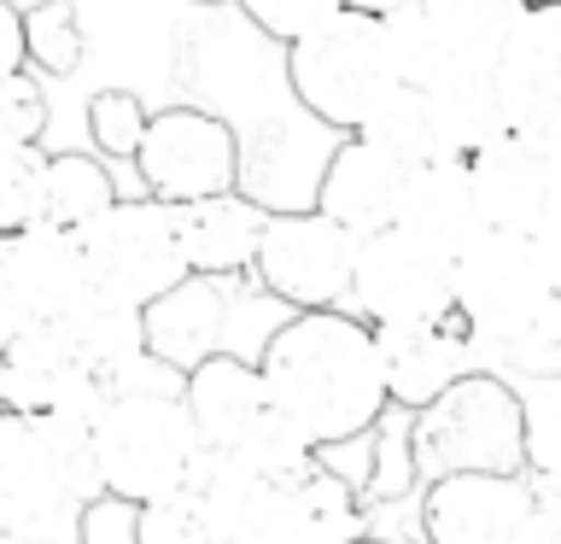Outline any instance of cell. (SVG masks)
<instances>
[{
	"instance_id": "cell-1",
	"label": "cell",
	"mask_w": 561,
	"mask_h": 544,
	"mask_svg": "<svg viewBox=\"0 0 561 544\" xmlns=\"http://www.w3.org/2000/svg\"><path fill=\"white\" fill-rule=\"evenodd\" d=\"M263 393L316 451L363 439L386 416V375L375 328L357 310H293L263 333Z\"/></svg>"
},
{
	"instance_id": "cell-2",
	"label": "cell",
	"mask_w": 561,
	"mask_h": 544,
	"mask_svg": "<svg viewBox=\"0 0 561 544\" xmlns=\"http://www.w3.org/2000/svg\"><path fill=\"white\" fill-rule=\"evenodd\" d=\"M88 445H94L100 491H117V498H135V503L182 491L205 456L199 433L187 421V404H182V381H170V386L135 381V386L105 393Z\"/></svg>"
},
{
	"instance_id": "cell-3",
	"label": "cell",
	"mask_w": 561,
	"mask_h": 544,
	"mask_svg": "<svg viewBox=\"0 0 561 544\" xmlns=\"http://www.w3.org/2000/svg\"><path fill=\"white\" fill-rule=\"evenodd\" d=\"M182 404L205 456H228L234 468L293 474L316 456V445H305V433L270 404L257 363H245L240 351H210L182 369Z\"/></svg>"
},
{
	"instance_id": "cell-4",
	"label": "cell",
	"mask_w": 561,
	"mask_h": 544,
	"mask_svg": "<svg viewBox=\"0 0 561 544\" xmlns=\"http://www.w3.org/2000/svg\"><path fill=\"white\" fill-rule=\"evenodd\" d=\"M280 65H287V88L293 100L305 105L316 123L340 135H357L375 105L398 88L392 53H386L380 18L340 7L333 18H322L310 35L280 47Z\"/></svg>"
},
{
	"instance_id": "cell-5",
	"label": "cell",
	"mask_w": 561,
	"mask_h": 544,
	"mask_svg": "<svg viewBox=\"0 0 561 544\" xmlns=\"http://www.w3.org/2000/svg\"><path fill=\"white\" fill-rule=\"evenodd\" d=\"M520 18V0H410L386 12L380 30L398 82L433 88L450 77H491Z\"/></svg>"
},
{
	"instance_id": "cell-6",
	"label": "cell",
	"mask_w": 561,
	"mask_h": 544,
	"mask_svg": "<svg viewBox=\"0 0 561 544\" xmlns=\"http://www.w3.org/2000/svg\"><path fill=\"white\" fill-rule=\"evenodd\" d=\"M82 252H88V275L100 293H117L129 305H147L164 287H175L187 270V246H182V217L175 205L152 200V193H117L94 223L77 228Z\"/></svg>"
},
{
	"instance_id": "cell-7",
	"label": "cell",
	"mask_w": 561,
	"mask_h": 544,
	"mask_svg": "<svg viewBox=\"0 0 561 544\" xmlns=\"http://www.w3.org/2000/svg\"><path fill=\"white\" fill-rule=\"evenodd\" d=\"M415 474H462V468H520V393L497 375H462L415 410Z\"/></svg>"
},
{
	"instance_id": "cell-8",
	"label": "cell",
	"mask_w": 561,
	"mask_h": 544,
	"mask_svg": "<svg viewBox=\"0 0 561 544\" xmlns=\"http://www.w3.org/2000/svg\"><path fill=\"white\" fill-rule=\"evenodd\" d=\"M129 165L140 170V193L164 205H205L240 188V135L234 123L205 105H164L147 117V135Z\"/></svg>"
},
{
	"instance_id": "cell-9",
	"label": "cell",
	"mask_w": 561,
	"mask_h": 544,
	"mask_svg": "<svg viewBox=\"0 0 561 544\" xmlns=\"http://www.w3.org/2000/svg\"><path fill=\"white\" fill-rule=\"evenodd\" d=\"M351 263H357V235H345L316 205L263 217L252 246L257 287L287 310H340L351 298Z\"/></svg>"
},
{
	"instance_id": "cell-10",
	"label": "cell",
	"mask_w": 561,
	"mask_h": 544,
	"mask_svg": "<svg viewBox=\"0 0 561 544\" xmlns=\"http://www.w3.org/2000/svg\"><path fill=\"white\" fill-rule=\"evenodd\" d=\"M450 252H438L410 228H380V235L357 240V263H351V298L345 310H357L368 328L386 322H433V316L456 310L450 287Z\"/></svg>"
},
{
	"instance_id": "cell-11",
	"label": "cell",
	"mask_w": 561,
	"mask_h": 544,
	"mask_svg": "<svg viewBox=\"0 0 561 544\" xmlns=\"http://www.w3.org/2000/svg\"><path fill=\"white\" fill-rule=\"evenodd\" d=\"M450 287H456V316H462V328L473 340L520 328L556 293L538 263L533 235H508V228H485L468 252H456Z\"/></svg>"
},
{
	"instance_id": "cell-12",
	"label": "cell",
	"mask_w": 561,
	"mask_h": 544,
	"mask_svg": "<svg viewBox=\"0 0 561 544\" xmlns=\"http://www.w3.org/2000/svg\"><path fill=\"white\" fill-rule=\"evenodd\" d=\"M468 175H473V193H480L485 228L538 235L543 223L561 217V152L520 129L480 140L468 152Z\"/></svg>"
},
{
	"instance_id": "cell-13",
	"label": "cell",
	"mask_w": 561,
	"mask_h": 544,
	"mask_svg": "<svg viewBox=\"0 0 561 544\" xmlns=\"http://www.w3.org/2000/svg\"><path fill=\"white\" fill-rule=\"evenodd\" d=\"M538 486L526 468H462L433 474L421 491L427 544H515Z\"/></svg>"
},
{
	"instance_id": "cell-14",
	"label": "cell",
	"mask_w": 561,
	"mask_h": 544,
	"mask_svg": "<svg viewBox=\"0 0 561 544\" xmlns=\"http://www.w3.org/2000/svg\"><path fill=\"white\" fill-rule=\"evenodd\" d=\"M491 88H497L508 129L561 152V0L526 7L520 30L508 35L503 59L491 70Z\"/></svg>"
},
{
	"instance_id": "cell-15",
	"label": "cell",
	"mask_w": 561,
	"mask_h": 544,
	"mask_svg": "<svg viewBox=\"0 0 561 544\" xmlns=\"http://www.w3.org/2000/svg\"><path fill=\"white\" fill-rule=\"evenodd\" d=\"M386 398L403 410H427L438 393H450L462 375H473V345L462 316H433V322H386L375 328Z\"/></svg>"
},
{
	"instance_id": "cell-16",
	"label": "cell",
	"mask_w": 561,
	"mask_h": 544,
	"mask_svg": "<svg viewBox=\"0 0 561 544\" xmlns=\"http://www.w3.org/2000/svg\"><path fill=\"white\" fill-rule=\"evenodd\" d=\"M357 533H363L357 491L322 456H310L305 468L270 480V498H263V544H345Z\"/></svg>"
},
{
	"instance_id": "cell-17",
	"label": "cell",
	"mask_w": 561,
	"mask_h": 544,
	"mask_svg": "<svg viewBox=\"0 0 561 544\" xmlns=\"http://www.w3.org/2000/svg\"><path fill=\"white\" fill-rule=\"evenodd\" d=\"M0 258H7L12 287L24 298L30 322H59V316L77 310L88 298V287H94L77 228L30 223V228H18V235H0Z\"/></svg>"
},
{
	"instance_id": "cell-18",
	"label": "cell",
	"mask_w": 561,
	"mask_h": 544,
	"mask_svg": "<svg viewBox=\"0 0 561 544\" xmlns=\"http://www.w3.org/2000/svg\"><path fill=\"white\" fill-rule=\"evenodd\" d=\"M398 188H403V165H392L380 147H368L363 135H345L328 147V165L316 175V211L333 217L345 235H380L398 223Z\"/></svg>"
},
{
	"instance_id": "cell-19",
	"label": "cell",
	"mask_w": 561,
	"mask_h": 544,
	"mask_svg": "<svg viewBox=\"0 0 561 544\" xmlns=\"http://www.w3.org/2000/svg\"><path fill=\"white\" fill-rule=\"evenodd\" d=\"M59 322H65V340L77 351V363L105 386V393L135 386V381H147L164 369L147 351V316H140V305H129V298H117V293L88 287V298L77 310H65Z\"/></svg>"
},
{
	"instance_id": "cell-20",
	"label": "cell",
	"mask_w": 561,
	"mask_h": 544,
	"mask_svg": "<svg viewBox=\"0 0 561 544\" xmlns=\"http://www.w3.org/2000/svg\"><path fill=\"white\" fill-rule=\"evenodd\" d=\"M147 316V351L164 369H193L210 351H228L222 345V328H228V275H182L175 287H164L158 298L140 305Z\"/></svg>"
},
{
	"instance_id": "cell-21",
	"label": "cell",
	"mask_w": 561,
	"mask_h": 544,
	"mask_svg": "<svg viewBox=\"0 0 561 544\" xmlns=\"http://www.w3.org/2000/svg\"><path fill=\"white\" fill-rule=\"evenodd\" d=\"M398 228H410V235H421L450 258L468 252L485 235V211H480V193H473L468 158H433V165L403 170Z\"/></svg>"
},
{
	"instance_id": "cell-22",
	"label": "cell",
	"mask_w": 561,
	"mask_h": 544,
	"mask_svg": "<svg viewBox=\"0 0 561 544\" xmlns=\"http://www.w3.org/2000/svg\"><path fill=\"white\" fill-rule=\"evenodd\" d=\"M468 345H473V369H480V375H497L508 386L556 381L561 375V293L543 298L520 328L491 333V340H473L468 333Z\"/></svg>"
},
{
	"instance_id": "cell-23",
	"label": "cell",
	"mask_w": 561,
	"mask_h": 544,
	"mask_svg": "<svg viewBox=\"0 0 561 544\" xmlns=\"http://www.w3.org/2000/svg\"><path fill=\"white\" fill-rule=\"evenodd\" d=\"M182 246H187V270L199 275H234L240 263H252V246H257V228L263 217L240 193H222V200H205V205H182Z\"/></svg>"
},
{
	"instance_id": "cell-24",
	"label": "cell",
	"mask_w": 561,
	"mask_h": 544,
	"mask_svg": "<svg viewBox=\"0 0 561 544\" xmlns=\"http://www.w3.org/2000/svg\"><path fill=\"white\" fill-rule=\"evenodd\" d=\"M112 200H117V182H112V170H105L100 152H77V147L47 152V165H42V223L82 228Z\"/></svg>"
},
{
	"instance_id": "cell-25",
	"label": "cell",
	"mask_w": 561,
	"mask_h": 544,
	"mask_svg": "<svg viewBox=\"0 0 561 544\" xmlns=\"http://www.w3.org/2000/svg\"><path fill=\"white\" fill-rule=\"evenodd\" d=\"M520 393V468L533 486H561V375L526 381Z\"/></svg>"
},
{
	"instance_id": "cell-26",
	"label": "cell",
	"mask_w": 561,
	"mask_h": 544,
	"mask_svg": "<svg viewBox=\"0 0 561 544\" xmlns=\"http://www.w3.org/2000/svg\"><path fill=\"white\" fill-rule=\"evenodd\" d=\"M24 53L47 77H70L88 53V24L77 0H35V7H24Z\"/></svg>"
},
{
	"instance_id": "cell-27",
	"label": "cell",
	"mask_w": 561,
	"mask_h": 544,
	"mask_svg": "<svg viewBox=\"0 0 561 544\" xmlns=\"http://www.w3.org/2000/svg\"><path fill=\"white\" fill-rule=\"evenodd\" d=\"M42 165H47V152L35 140L0 135V235L42 223Z\"/></svg>"
},
{
	"instance_id": "cell-28",
	"label": "cell",
	"mask_w": 561,
	"mask_h": 544,
	"mask_svg": "<svg viewBox=\"0 0 561 544\" xmlns=\"http://www.w3.org/2000/svg\"><path fill=\"white\" fill-rule=\"evenodd\" d=\"M147 105H140V94H129V88H105V94H94V105H88V140H94L100 158H135L140 135H147Z\"/></svg>"
},
{
	"instance_id": "cell-29",
	"label": "cell",
	"mask_w": 561,
	"mask_h": 544,
	"mask_svg": "<svg viewBox=\"0 0 561 544\" xmlns=\"http://www.w3.org/2000/svg\"><path fill=\"white\" fill-rule=\"evenodd\" d=\"M140 544H217L199 498H193V486L140 503Z\"/></svg>"
},
{
	"instance_id": "cell-30",
	"label": "cell",
	"mask_w": 561,
	"mask_h": 544,
	"mask_svg": "<svg viewBox=\"0 0 561 544\" xmlns=\"http://www.w3.org/2000/svg\"><path fill=\"white\" fill-rule=\"evenodd\" d=\"M70 544H140V503L117 491H88L70 515Z\"/></svg>"
},
{
	"instance_id": "cell-31",
	"label": "cell",
	"mask_w": 561,
	"mask_h": 544,
	"mask_svg": "<svg viewBox=\"0 0 561 544\" xmlns=\"http://www.w3.org/2000/svg\"><path fill=\"white\" fill-rule=\"evenodd\" d=\"M234 7L252 18V30H263L270 42H298V35H310L322 18L340 12V0H234Z\"/></svg>"
},
{
	"instance_id": "cell-32",
	"label": "cell",
	"mask_w": 561,
	"mask_h": 544,
	"mask_svg": "<svg viewBox=\"0 0 561 544\" xmlns=\"http://www.w3.org/2000/svg\"><path fill=\"white\" fill-rule=\"evenodd\" d=\"M42 129H47V94L18 70V77L0 82V135L7 140H42Z\"/></svg>"
},
{
	"instance_id": "cell-33",
	"label": "cell",
	"mask_w": 561,
	"mask_h": 544,
	"mask_svg": "<svg viewBox=\"0 0 561 544\" xmlns=\"http://www.w3.org/2000/svg\"><path fill=\"white\" fill-rule=\"evenodd\" d=\"M515 544H561V486H538Z\"/></svg>"
},
{
	"instance_id": "cell-34",
	"label": "cell",
	"mask_w": 561,
	"mask_h": 544,
	"mask_svg": "<svg viewBox=\"0 0 561 544\" xmlns=\"http://www.w3.org/2000/svg\"><path fill=\"white\" fill-rule=\"evenodd\" d=\"M24 65H30V53H24V7L0 0V82L18 77Z\"/></svg>"
},
{
	"instance_id": "cell-35",
	"label": "cell",
	"mask_w": 561,
	"mask_h": 544,
	"mask_svg": "<svg viewBox=\"0 0 561 544\" xmlns=\"http://www.w3.org/2000/svg\"><path fill=\"white\" fill-rule=\"evenodd\" d=\"M24 328H30V310H24V298H18V287H12L7 258H0V351H7Z\"/></svg>"
},
{
	"instance_id": "cell-36",
	"label": "cell",
	"mask_w": 561,
	"mask_h": 544,
	"mask_svg": "<svg viewBox=\"0 0 561 544\" xmlns=\"http://www.w3.org/2000/svg\"><path fill=\"white\" fill-rule=\"evenodd\" d=\"M533 246H538V263H543V275H550V287L561 293V217L543 223L533 235Z\"/></svg>"
},
{
	"instance_id": "cell-37",
	"label": "cell",
	"mask_w": 561,
	"mask_h": 544,
	"mask_svg": "<svg viewBox=\"0 0 561 544\" xmlns=\"http://www.w3.org/2000/svg\"><path fill=\"white\" fill-rule=\"evenodd\" d=\"M340 7H351V12H368V18H386V12L410 7V0H340Z\"/></svg>"
},
{
	"instance_id": "cell-38",
	"label": "cell",
	"mask_w": 561,
	"mask_h": 544,
	"mask_svg": "<svg viewBox=\"0 0 561 544\" xmlns=\"http://www.w3.org/2000/svg\"><path fill=\"white\" fill-rule=\"evenodd\" d=\"M345 544H386V539H368V533H357V539H345Z\"/></svg>"
},
{
	"instance_id": "cell-39",
	"label": "cell",
	"mask_w": 561,
	"mask_h": 544,
	"mask_svg": "<svg viewBox=\"0 0 561 544\" xmlns=\"http://www.w3.org/2000/svg\"><path fill=\"white\" fill-rule=\"evenodd\" d=\"M193 7H217V0H193Z\"/></svg>"
},
{
	"instance_id": "cell-40",
	"label": "cell",
	"mask_w": 561,
	"mask_h": 544,
	"mask_svg": "<svg viewBox=\"0 0 561 544\" xmlns=\"http://www.w3.org/2000/svg\"><path fill=\"white\" fill-rule=\"evenodd\" d=\"M520 7H543V0H520Z\"/></svg>"
}]
</instances>
